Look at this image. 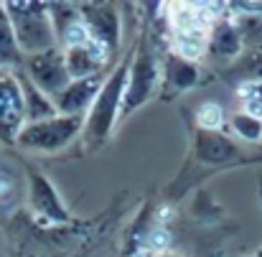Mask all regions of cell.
Segmentation results:
<instances>
[{"label":"cell","instance_id":"cell-11","mask_svg":"<svg viewBox=\"0 0 262 257\" xmlns=\"http://www.w3.org/2000/svg\"><path fill=\"white\" fill-rule=\"evenodd\" d=\"M61 51H64L67 72H69L72 79H89V77L104 74V67L110 61L94 41L82 44V46H69V49H61Z\"/></svg>","mask_w":262,"mask_h":257},{"label":"cell","instance_id":"cell-19","mask_svg":"<svg viewBox=\"0 0 262 257\" xmlns=\"http://www.w3.org/2000/svg\"><path fill=\"white\" fill-rule=\"evenodd\" d=\"M232 130H234L242 140H247V143L262 140V120L255 117V115H250V112H245V110L232 117Z\"/></svg>","mask_w":262,"mask_h":257},{"label":"cell","instance_id":"cell-22","mask_svg":"<svg viewBox=\"0 0 262 257\" xmlns=\"http://www.w3.org/2000/svg\"><path fill=\"white\" fill-rule=\"evenodd\" d=\"M156 257H181V255H173V252H161V255H156Z\"/></svg>","mask_w":262,"mask_h":257},{"label":"cell","instance_id":"cell-13","mask_svg":"<svg viewBox=\"0 0 262 257\" xmlns=\"http://www.w3.org/2000/svg\"><path fill=\"white\" fill-rule=\"evenodd\" d=\"M196 153L206 163H232L234 158H239V148L229 138L219 135L216 130H201L199 133Z\"/></svg>","mask_w":262,"mask_h":257},{"label":"cell","instance_id":"cell-2","mask_svg":"<svg viewBox=\"0 0 262 257\" xmlns=\"http://www.w3.org/2000/svg\"><path fill=\"white\" fill-rule=\"evenodd\" d=\"M5 10L13 23L15 41L23 56H33L49 49H56V31L49 18V5L43 3H5Z\"/></svg>","mask_w":262,"mask_h":257},{"label":"cell","instance_id":"cell-3","mask_svg":"<svg viewBox=\"0 0 262 257\" xmlns=\"http://www.w3.org/2000/svg\"><path fill=\"white\" fill-rule=\"evenodd\" d=\"M84 130V117L56 115L41 122H26L18 133L15 145L31 153H59L72 145Z\"/></svg>","mask_w":262,"mask_h":257},{"label":"cell","instance_id":"cell-4","mask_svg":"<svg viewBox=\"0 0 262 257\" xmlns=\"http://www.w3.org/2000/svg\"><path fill=\"white\" fill-rule=\"evenodd\" d=\"M158 82H161V61H158L150 41L143 36L133 49L130 77H127V89H125V99H122V117H127L138 107H143L150 99V94L156 92Z\"/></svg>","mask_w":262,"mask_h":257},{"label":"cell","instance_id":"cell-17","mask_svg":"<svg viewBox=\"0 0 262 257\" xmlns=\"http://www.w3.org/2000/svg\"><path fill=\"white\" fill-rule=\"evenodd\" d=\"M245 51H262V15L260 13H242L239 18L232 20Z\"/></svg>","mask_w":262,"mask_h":257},{"label":"cell","instance_id":"cell-16","mask_svg":"<svg viewBox=\"0 0 262 257\" xmlns=\"http://www.w3.org/2000/svg\"><path fill=\"white\" fill-rule=\"evenodd\" d=\"M163 79H166V84L171 87L173 92H183V89H191L196 84L199 69H196L193 61H186V59L171 54L166 67H163Z\"/></svg>","mask_w":262,"mask_h":257},{"label":"cell","instance_id":"cell-5","mask_svg":"<svg viewBox=\"0 0 262 257\" xmlns=\"http://www.w3.org/2000/svg\"><path fill=\"white\" fill-rule=\"evenodd\" d=\"M168 26H171L176 56H181L186 61H196V59H201L206 54L211 23L201 15L199 8H193V5H173L171 15H168Z\"/></svg>","mask_w":262,"mask_h":257},{"label":"cell","instance_id":"cell-7","mask_svg":"<svg viewBox=\"0 0 262 257\" xmlns=\"http://www.w3.org/2000/svg\"><path fill=\"white\" fill-rule=\"evenodd\" d=\"M79 15H82V23L87 26L92 41L112 61L120 54V36H122L120 10L115 5H79ZM112 64H117V61H112Z\"/></svg>","mask_w":262,"mask_h":257},{"label":"cell","instance_id":"cell-20","mask_svg":"<svg viewBox=\"0 0 262 257\" xmlns=\"http://www.w3.org/2000/svg\"><path fill=\"white\" fill-rule=\"evenodd\" d=\"M234 64H237V69H239V72H245L247 84H252V82H262V51H245Z\"/></svg>","mask_w":262,"mask_h":257},{"label":"cell","instance_id":"cell-8","mask_svg":"<svg viewBox=\"0 0 262 257\" xmlns=\"http://www.w3.org/2000/svg\"><path fill=\"white\" fill-rule=\"evenodd\" d=\"M23 125H26V104L18 74L0 69V143L15 145Z\"/></svg>","mask_w":262,"mask_h":257},{"label":"cell","instance_id":"cell-10","mask_svg":"<svg viewBox=\"0 0 262 257\" xmlns=\"http://www.w3.org/2000/svg\"><path fill=\"white\" fill-rule=\"evenodd\" d=\"M107 74H97L89 79H72L69 87L54 99L59 115H72V117H87V112L92 110L99 89L104 84Z\"/></svg>","mask_w":262,"mask_h":257},{"label":"cell","instance_id":"cell-9","mask_svg":"<svg viewBox=\"0 0 262 257\" xmlns=\"http://www.w3.org/2000/svg\"><path fill=\"white\" fill-rule=\"evenodd\" d=\"M28 201H31V209L36 211V217H41L43 222H49V224L69 222V211H67L59 191L43 173H28Z\"/></svg>","mask_w":262,"mask_h":257},{"label":"cell","instance_id":"cell-21","mask_svg":"<svg viewBox=\"0 0 262 257\" xmlns=\"http://www.w3.org/2000/svg\"><path fill=\"white\" fill-rule=\"evenodd\" d=\"M242 94H245V99H247L245 112H250V115H255V117H260L262 120V82L245 84Z\"/></svg>","mask_w":262,"mask_h":257},{"label":"cell","instance_id":"cell-6","mask_svg":"<svg viewBox=\"0 0 262 257\" xmlns=\"http://www.w3.org/2000/svg\"><path fill=\"white\" fill-rule=\"evenodd\" d=\"M20 72L38 87L43 94H49L51 99H56L69 87V82H72V77L67 72L64 51L59 46L56 49H49V51H41V54H33V56H26Z\"/></svg>","mask_w":262,"mask_h":257},{"label":"cell","instance_id":"cell-15","mask_svg":"<svg viewBox=\"0 0 262 257\" xmlns=\"http://www.w3.org/2000/svg\"><path fill=\"white\" fill-rule=\"evenodd\" d=\"M23 51L15 41V33H13V23H10V15L5 10V3H0V69L5 72H18L23 67Z\"/></svg>","mask_w":262,"mask_h":257},{"label":"cell","instance_id":"cell-1","mask_svg":"<svg viewBox=\"0 0 262 257\" xmlns=\"http://www.w3.org/2000/svg\"><path fill=\"white\" fill-rule=\"evenodd\" d=\"M135 49V46H133ZM133 49L112 67V72L104 77V84L99 89L92 110L84 117V130L82 138L87 145H102L110 133L115 130V125L122 117V99H125V89H127V77H130V64H133Z\"/></svg>","mask_w":262,"mask_h":257},{"label":"cell","instance_id":"cell-14","mask_svg":"<svg viewBox=\"0 0 262 257\" xmlns=\"http://www.w3.org/2000/svg\"><path fill=\"white\" fill-rule=\"evenodd\" d=\"M15 74H18V82H20V89H23L26 122H41V120H49V117H56L59 115V110H56V104H54V99L49 94H43L20 69Z\"/></svg>","mask_w":262,"mask_h":257},{"label":"cell","instance_id":"cell-12","mask_svg":"<svg viewBox=\"0 0 262 257\" xmlns=\"http://www.w3.org/2000/svg\"><path fill=\"white\" fill-rule=\"evenodd\" d=\"M242 54H245V46H242V38H239L234 23L232 20L211 23L206 56L214 59V61H237Z\"/></svg>","mask_w":262,"mask_h":257},{"label":"cell","instance_id":"cell-18","mask_svg":"<svg viewBox=\"0 0 262 257\" xmlns=\"http://www.w3.org/2000/svg\"><path fill=\"white\" fill-rule=\"evenodd\" d=\"M49 18L54 23V31H56V41H61V36L82 20L79 15V5H49Z\"/></svg>","mask_w":262,"mask_h":257}]
</instances>
